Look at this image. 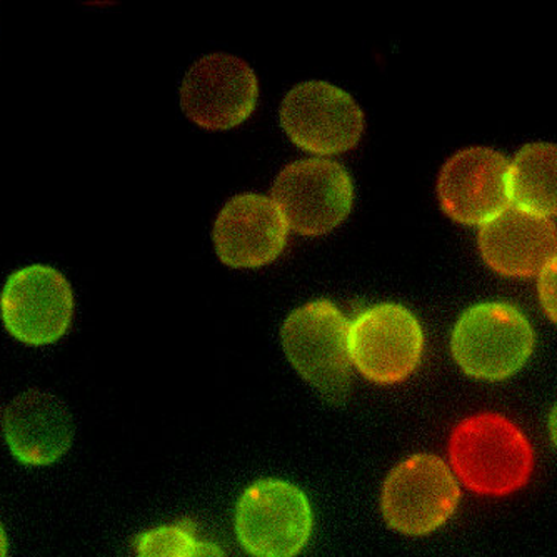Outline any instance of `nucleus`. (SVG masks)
I'll return each instance as SVG.
<instances>
[{"mask_svg":"<svg viewBox=\"0 0 557 557\" xmlns=\"http://www.w3.org/2000/svg\"><path fill=\"white\" fill-rule=\"evenodd\" d=\"M449 456L469 490L493 496L524 486L533 469V450L524 434L497 414L461 422L450 437Z\"/></svg>","mask_w":557,"mask_h":557,"instance_id":"nucleus-1","label":"nucleus"},{"mask_svg":"<svg viewBox=\"0 0 557 557\" xmlns=\"http://www.w3.org/2000/svg\"><path fill=\"white\" fill-rule=\"evenodd\" d=\"M534 333L511 304H478L454 327L450 349L466 374L484 381L509 377L533 352Z\"/></svg>","mask_w":557,"mask_h":557,"instance_id":"nucleus-2","label":"nucleus"},{"mask_svg":"<svg viewBox=\"0 0 557 557\" xmlns=\"http://www.w3.org/2000/svg\"><path fill=\"white\" fill-rule=\"evenodd\" d=\"M283 346L290 364L322 396L343 399L349 387V324L329 300L296 309L284 322Z\"/></svg>","mask_w":557,"mask_h":557,"instance_id":"nucleus-3","label":"nucleus"},{"mask_svg":"<svg viewBox=\"0 0 557 557\" xmlns=\"http://www.w3.org/2000/svg\"><path fill=\"white\" fill-rule=\"evenodd\" d=\"M311 531V504L302 491L286 481H259L237 504V540L250 556H297Z\"/></svg>","mask_w":557,"mask_h":557,"instance_id":"nucleus-4","label":"nucleus"},{"mask_svg":"<svg viewBox=\"0 0 557 557\" xmlns=\"http://www.w3.org/2000/svg\"><path fill=\"white\" fill-rule=\"evenodd\" d=\"M459 497L461 490L449 466L431 454H418L391 472L381 506L391 528L422 536L450 518Z\"/></svg>","mask_w":557,"mask_h":557,"instance_id":"nucleus-5","label":"nucleus"},{"mask_svg":"<svg viewBox=\"0 0 557 557\" xmlns=\"http://www.w3.org/2000/svg\"><path fill=\"white\" fill-rule=\"evenodd\" d=\"M8 333L27 346L58 343L71 327L74 293L65 275L46 264L18 269L0 296Z\"/></svg>","mask_w":557,"mask_h":557,"instance_id":"nucleus-6","label":"nucleus"},{"mask_svg":"<svg viewBox=\"0 0 557 557\" xmlns=\"http://www.w3.org/2000/svg\"><path fill=\"white\" fill-rule=\"evenodd\" d=\"M424 334L418 318L400 304H377L349 325L350 361L369 381L396 384L421 362Z\"/></svg>","mask_w":557,"mask_h":557,"instance_id":"nucleus-7","label":"nucleus"},{"mask_svg":"<svg viewBox=\"0 0 557 557\" xmlns=\"http://www.w3.org/2000/svg\"><path fill=\"white\" fill-rule=\"evenodd\" d=\"M349 172L329 159L287 165L274 184V202L296 233L321 236L341 224L352 208Z\"/></svg>","mask_w":557,"mask_h":557,"instance_id":"nucleus-8","label":"nucleus"},{"mask_svg":"<svg viewBox=\"0 0 557 557\" xmlns=\"http://www.w3.org/2000/svg\"><path fill=\"white\" fill-rule=\"evenodd\" d=\"M281 122L294 144L314 154H339L352 149L364 131L356 100L327 83L299 84L281 108Z\"/></svg>","mask_w":557,"mask_h":557,"instance_id":"nucleus-9","label":"nucleus"},{"mask_svg":"<svg viewBox=\"0 0 557 557\" xmlns=\"http://www.w3.org/2000/svg\"><path fill=\"white\" fill-rule=\"evenodd\" d=\"M258 79L246 62L234 55L212 54L187 72L181 104L190 121L208 131L243 124L258 102Z\"/></svg>","mask_w":557,"mask_h":557,"instance_id":"nucleus-10","label":"nucleus"},{"mask_svg":"<svg viewBox=\"0 0 557 557\" xmlns=\"http://www.w3.org/2000/svg\"><path fill=\"white\" fill-rule=\"evenodd\" d=\"M437 194L454 221L484 224L511 200L508 161L490 147L459 150L441 171Z\"/></svg>","mask_w":557,"mask_h":557,"instance_id":"nucleus-11","label":"nucleus"},{"mask_svg":"<svg viewBox=\"0 0 557 557\" xmlns=\"http://www.w3.org/2000/svg\"><path fill=\"white\" fill-rule=\"evenodd\" d=\"M214 240L224 264L259 268L283 252L287 221L274 200L259 194H243L222 209L215 221Z\"/></svg>","mask_w":557,"mask_h":557,"instance_id":"nucleus-12","label":"nucleus"},{"mask_svg":"<svg viewBox=\"0 0 557 557\" xmlns=\"http://www.w3.org/2000/svg\"><path fill=\"white\" fill-rule=\"evenodd\" d=\"M484 261L504 275L525 277L543 271L556 256L557 230L549 218L508 206L484 222L479 234Z\"/></svg>","mask_w":557,"mask_h":557,"instance_id":"nucleus-13","label":"nucleus"},{"mask_svg":"<svg viewBox=\"0 0 557 557\" xmlns=\"http://www.w3.org/2000/svg\"><path fill=\"white\" fill-rule=\"evenodd\" d=\"M5 441L18 461L47 466L62 458L72 441V421L64 404L49 393L29 391L9 404Z\"/></svg>","mask_w":557,"mask_h":557,"instance_id":"nucleus-14","label":"nucleus"},{"mask_svg":"<svg viewBox=\"0 0 557 557\" xmlns=\"http://www.w3.org/2000/svg\"><path fill=\"white\" fill-rule=\"evenodd\" d=\"M509 193L516 206L534 214L557 215V146L522 147L509 165Z\"/></svg>","mask_w":557,"mask_h":557,"instance_id":"nucleus-15","label":"nucleus"},{"mask_svg":"<svg viewBox=\"0 0 557 557\" xmlns=\"http://www.w3.org/2000/svg\"><path fill=\"white\" fill-rule=\"evenodd\" d=\"M137 557H224V553L215 544L197 540L184 525H161L139 537Z\"/></svg>","mask_w":557,"mask_h":557,"instance_id":"nucleus-16","label":"nucleus"},{"mask_svg":"<svg viewBox=\"0 0 557 557\" xmlns=\"http://www.w3.org/2000/svg\"><path fill=\"white\" fill-rule=\"evenodd\" d=\"M540 297L546 314L557 322V255L541 271Z\"/></svg>","mask_w":557,"mask_h":557,"instance_id":"nucleus-17","label":"nucleus"},{"mask_svg":"<svg viewBox=\"0 0 557 557\" xmlns=\"http://www.w3.org/2000/svg\"><path fill=\"white\" fill-rule=\"evenodd\" d=\"M549 431L550 437H553L554 444H556L557 447V406L554 408L553 414H550Z\"/></svg>","mask_w":557,"mask_h":557,"instance_id":"nucleus-18","label":"nucleus"},{"mask_svg":"<svg viewBox=\"0 0 557 557\" xmlns=\"http://www.w3.org/2000/svg\"><path fill=\"white\" fill-rule=\"evenodd\" d=\"M8 556V537H5L4 529L0 524V557Z\"/></svg>","mask_w":557,"mask_h":557,"instance_id":"nucleus-19","label":"nucleus"}]
</instances>
